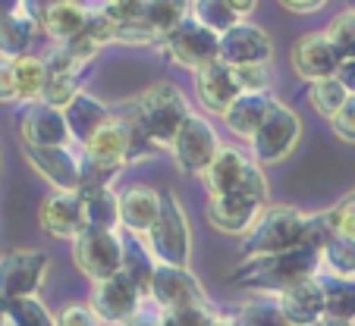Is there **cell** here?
Instances as JSON below:
<instances>
[{
	"label": "cell",
	"instance_id": "1",
	"mask_svg": "<svg viewBox=\"0 0 355 326\" xmlns=\"http://www.w3.org/2000/svg\"><path fill=\"white\" fill-rule=\"evenodd\" d=\"M324 270V257L318 248L302 245L293 251L264 254V257H248L230 273V282L239 289H252L258 295H280L293 289L295 282H305Z\"/></svg>",
	"mask_w": 355,
	"mask_h": 326
},
{
	"label": "cell",
	"instance_id": "7",
	"mask_svg": "<svg viewBox=\"0 0 355 326\" xmlns=\"http://www.w3.org/2000/svg\"><path fill=\"white\" fill-rule=\"evenodd\" d=\"M73 260L92 282L116 276L123 270L120 229H85V233L73 242Z\"/></svg>",
	"mask_w": 355,
	"mask_h": 326
},
{
	"label": "cell",
	"instance_id": "44",
	"mask_svg": "<svg viewBox=\"0 0 355 326\" xmlns=\"http://www.w3.org/2000/svg\"><path fill=\"white\" fill-rule=\"evenodd\" d=\"M283 7L289 10V13H299V16H309L315 13V10H321L327 0H280Z\"/></svg>",
	"mask_w": 355,
	"mask_h": 326
},
{
	"label": "cell",
	"instance_id": "18",
	"mask_svg": "<svg viewBox=\"0 0 355 326\" xmlns=\"http://www.w3.org/2000/svg\"><path fill=\"white\" fill-rule=\"evenodd\" d=\"M289 60H293L295 75H302L305 82H321L336 75L340 69V53L334 51V44L327 41L324 32H309V35H299L289 51Z\"/></svg>",
	"mask_w": 355,
	"mask_h": 326
},
{
	"label": "cell",
	"instance_id": "35",
	"mask_svg": "<svg viewBox=\"0 0 355 326\" xmlns=\"http://www.w3.org/2000/svg\"><path fill=\"white\" fill-rule=\"evenodd\" d=\"M321 257H324V273L355 280V239H340V235H336V239L324 248Z\"/></svg>",
	"mask_w": 355,
	"mask_h": 326
},
{
	"label": "cell",
	"instance_id": "41",
	"mask_svg": "<svg viewBox=\"0 0 355 326\" xmlns=\"http://www.w3.org/2000/svg\"><path fill=\"white\" fill-rule=\"evenodd\" d=\"M57 326H101V320H98V314L92 311V305L76 301V305H67L57 314Z\"/></svg>",
	"mask_w": 355,
	"mask_h": 326
},
{
	"label": "cell",
	"instance_id": "32",
	"mask_svg": "<svg viewBox=\"0 0 355 326\" xmlns=\"http://www.w3.org/2000/svg\"><path fill=\"white\" fill-rule=\"evenodd\" d=\"M192 19H198L201 26H208L211 32L223 35L242 22V16L230 7L227 0H192Z\"/></svg>",
	"mask_w": 355,
	"mask_h": 326
},
{
	"label": "cell",
	"instance_id": "37",
	"mask_svg": "<svg viewBox=\"0 0 355 326\" xmlns=\"http://www.w3.org/2000/svg\"><path fill=\"white\" fill-rule=\"evenodd\" d=\"M236 82L242 91H255V94H270L277 82V73L270 63H252V66H233Z\"/></svg>",
	"mask_w": 355,
	"mask_h": 326
},
{
	"label": "cell",
	"instance_id": "21",
	"mask_svg": "<svg viewBox=\"0 0 355 326\" xmlns=\"http://www.w3.org/2000/svg\"><path fill=\"white\" fill-rule=\"evenodd\" d=\"M161 217V192L148 185H129L120 192V229L148 239Z\"/></svg>",
	"mask_w": 355,
	"mask_h": 326
},
{
	"label": "cell",
	"instance_id": "16",
	"mask_svg": "<svg viewBox=\"0 0 355 326\" xmlns=\"http://www.w3.org/2000/svg\"><path fill=\"white\" fill-rule=\"evenodd\" d=\"M38 223L51 239H79L88 229L79 192H51L38 207Z\"/></svg>",
	"mask_w": 355,
	"mask_h": 326
},
{
	"label": "cell",
	"instance_id": "38",
	"mask_svg": "<svg viewBox=\"0 0 355 326\" xmlns=\"http://www.w3.org/2000/svg\"><path fill=\"white\" fill-rule=\"evenodd\" d=\"M217 307L211 301L192 307H180V311H164V326H211L217 317Z\"/></svg>",
	"mask_w": 355,
	"mask_h": 326
},
{
	"label": "cell",
	"instance_id": "39",
	"mask_svg": "<svg viewBox=\"0 0 355 326\" xmlns=\"http://www.w3.org/2000/svg\"><path fill=\"white\" fill-rule=\"evenodd\" d=\"M324 213H327V223H330V229H334V239L336 235H340V239H355V192L346 194L340 204H334Z\"/></svg>",
	"mask_w": 355,
	"mask_h": 326
},
{
	"label": "cell",
	"instance_id": "26",
	"mask_svg": "<svg viewBox=\"0 0 355 326\" xmlns=\"http://www.w3.org/2000/svg\"><path fill=\"white\" fill-rule=\"evenodd\" d=\"M38 32H41L38 22H35L26 10L3 13L0 16V57H7V60L26 57Z\"/></svg>",
	"mask_w": 355,
	"mask_h": 326
},
{
	"label": "cell",
	"instance_id": "3",
	"mask_svg": "<svg viewBox=\"0 0 355 326\" xmlns=\"http://www.w3.org/2000/svg\"><path fill=\"white\" fill-rule=\"evenodd\" d=\"M309 217L289 204H268L252 226V233L242 239V257H264V254H280L302 248L309 239Z\"/></svg>",
	"mask_w": 355,
	"mask_h": 326
},
{
	"label": "cell",
	"instance_id": "20",
	"mask_svg": "<svg viewBox=\"0 0 355 326\" xmlns=\"http://www.w3.org/2000/svg\"><path fill=\"white\" fill-rule=\"evenodd\" d=\"M195 91H198V100L205 104V110L223 116L230 107H233V100L242 94V88H239V82H236L233 66L217 60L195 73Z\"/></svg>",
	"mask_w": 355,
	"mask_h": 326
},
{
	"label": "cell",
	"instance_id": "8",
	"mask_svg": "<svg viewBox=\"0 0 355 326\" xmlns=\"http://www.w3.org/2000/svg\"><path fill=\"white\" fill-rule=\"evenodd\" d=\"M220 147H223L220 135L211 126L208 116L192 114L186 120V126L180 129V135H176L170 151H173V160L182 176H205Z\"/></svg>",
	"mask_w": 355,
	"mask_h": 326
},
{
	"label": "cell",
	"instance_id": "13",
	"mask_svg": "<svg viewBox=\"0 0 355 326\" xmlns=\"http://www.w3.org/2000/svg\"><path fill=\"white\" fill-rule=\"evenodd\" d=\"M151 301L164 311H180V307L205 305L208 295L201 289V282L195 280V273L189 266H170L157 264L155 282H151Z\"/></svg>",
	"mask_w": 355,
	"mask_h": 326
},
{
	"label": "cell",
	"instance_id": "45",
	"mask_svg": "<svg viewBox=\"0 0 355 326\" xmlns=\"http://www.w3.org/2000/svg\"><path fill=\"white\" fill-rule=\"evenodd\" d=\"M336 79L343 82V88H346L349 94H355V57H349V60L340 63V69H336Z\"/></svg>",
	"mask_w": 355,
	"mask_h": 326
},
{
	"label": "cell",
	"instance_id": "4",
	"mask_svg": "<svg viewBox=\"0 0 355 326\" xmlns=\"http://www.w3.org/2000/svg\"><path fill=\"white\" fill-rule=\"evenodd\" d=\"M205 182H208L211 194L239 192V194H248V198L268 204V179H264L261 163H258L255 157L242 154L239 147H233V145H223L220 151H217L214 163H211L208 173H205Z\"/></svg>",
	"mask_w": 355,
	"mask_h": 326
},
{
	"label": "cell",
	"instance_id": "46",
	"mask_svg": "<svg viewBox=\"0 0 355 326\" xmlns=\"http://www.w3.org/2000/svg\"><path fill=\"white\" fill-rule=\"evenodd\" d=\"M227 3H230V7L236 10V13L242 16V19H245V16H248V13H252V10L258 7V0H227Z\"/></svg>",
	"mask_w": 355,
	"mask_h": 326
},
{
	"label": "cell",
	"instance_id": "23",
	"mask_svg": "<svg viewBox=\"0 0 355 326\" xmlns=\"http://www.w3.org/2000/svg\"><path fill=\"white\" fill-rule=\"evenodd\" d=\"M92 16L94 10L88 7L85 0H54L44 16L41 32L51 35L54 44H63V41H73L79 35H85V28L92 26Z\"/></svg>",
	"mask_w": 355,
	"mask_h": 326
},
{
	"label": "cell",
	"instance_id": "29",
	"mask_svg": "<svg viewBox=\"0 0 355 326\" xmlns=\"http://www.w3.org/2000/svg\"><path fill=\"white\" fill-rule=\"evenodd\" d=\"M16 69V91H19V104H32V100H41L47 88V63L44 57H16L13 60Z\"/></svg>",
	"mask_w": 355,
	"mask_h": 326
},
{
	"label": "cell",
	"instance_id": "12",
	"mask_svg": "<svg viewBox=\"0 0 355 326\" xmlns=\"http://www.w3.org/2000/svg\"><path fill=\"white\" fill-rule=\"evenodd\" d=\"M141 301H145L141 289L120 270V273L110 276V280L94 282L88 305H92V311L98 314V320L104 326H123L141 307Z\"/></svg>",
	"mask_w": 355,
	"mask_h": 326
},
{
	"label": "cell",
	"instance_id": "47",
	"mask_svg": "<svg viewBox=\"0 0 355 326\" xmlns=\"http://www.w3.org/2000/svg\"><path fill=\"white\" fill-rule=\"evenodd\" d=\"M211 326H239V323H236V314H217Z\"/></svg>",
	"mask_w": 355,
	"mask_h": 326
},
{
	"label": "cell",
	"instance_id": "19",
	"mask_svg": "<svg viewBox=\"0 0 355 326\" xmlns=\"http://www.w3.org/2000/svg\"><path fill=\"white\" fill-rule=\"evenodd\" d=\"M277 305H280L289 326H321L324 317H327V301H324V289L318 276L295 282L293 289L280 292Z\"/></svg>",
	"mask_w": 355,
	"mask_h": 326
},
{
	"label": "cell",
	"instance_id": "22",
	"mask_svg": "<svg viewBox=\"0 0 355 326\" xmlns=\"http://www.w3.org/2000/svg\"><path fill=\"white\" fill-rule=\"evenodd\" d=\"M63 116H67V126H69V135H73V141L79 147H85L88 141H92L94 135L101 132V129L114 120V110H110L104 100L94 98V94L82 91L79 98H76L73 104L63 110Z\"/></svg>",
	"mask_w": 355,
	"mask_h": 326
},
{
	"label": "cell",
	"instance_id": "25",
	"mask_svg": "<svg viewBox=\"0 0 355 326\" xmlns=\"http://www.w3.org/2000/svg\"><path fill=\"white\" fill-rule=\"evenodd\" d=\"M120 235H123V273L141 289L145 298H151V282H155V273H157L155 251H151V245L141 235L126 233V229H120Z\"/></svg>",
	"mask_w": 355,
	"mask_h": 326
},
{
	"label": "cell",
	"instance_id": "28",
	"mask_svg": "<svg viewBox=\"0 0 355 326\" xmlns=\"http://www.w3.org/2000/svg\"><path fill=\"white\" fill-rule=\"evenodd\" d=\"M192 16V0H145V22L157 38H167L173 28Z\"/></svg>",
	"mask_w": 355,
	"mask_h": 326
},
{
	"label": "cell",
	"instance_id": "17",
	"mask_svg": "<svg viewBox=\"0 0 355 326\" xmlns=\"http://www.w3.org/2000/svg\"><path fill=\"white\" fill-rule=\"evenodd\" d=\"M268 204L261 201L248 198V194L239 192H230V194H211L208 201V223L217 229V233H227V235H242L245 239L252 233V226L258 223L261 210Z\"/></svg>",
	"mask_w": 355,
	"mask_h": 326
},
{
	"label": "cell",
	"instance_id": "15",
	"mask_svg": "<svg viewBox=\"0 0 355 326\" xmlns=\"http://www.w3.org/2000/svg\"><path fill=\"white\" fill-rule=\"evenodd\" d=\"M274 41L255 22H236L230 32L220 35V60L230 66H252V63H270Z\"/></svg>",
	"mask_w": 355,
	"mask_h": 326
},
{
	"label": "cell",
	"instance_id": "42",
	"mask_svg": "<svg viewBox=\"0 0 355 326\" xmlns=\"http://www.w3.org/2000/svg\"><path fill=\"white\" fill-rule=\"evenodd\" d=\"M123 326H164V307H157L151 298H145L141 307Z\"/></svg>",
	"mask_w": 355,
	"mask_h": 326
},
{
	"label": "cell",
	"instance_id": "5",
	"mask_svg": "<svg viewBox=\"0 0 355 326\" xmlns=\"http://www.w3.org/2000/svg\"><path fill=\"white\" fill-rule=\"evenodd\" d=\"M145 242L151 245L157 264L189 266V257H192V229H189V217L182 210V201L170 188L161 192V217H157L155 229L148 233Z\"/></svg>",
	"mask_w": 355,
	"mask_h": 326
},
{
	"label": "cell",
	"instance_id": "40",
	"mask_svg": "<svg viewBox=\"0 0 355 326\" xmlns=\"http://www.w3.org/2000/svg\"><path fill=\"white\" fill-rule=\"evenodd\" d=\"M330 129L340 141L346 145H355V94H349V100L340 107V114L330 120Z\"/></svg>",
	"mask_w": 355,
	"mask_h": 326
},
{
	"label": "cell",
	"instance_id": "9",
	"mask_svg": "<svg viewBox=\"0 0 355 326\" xmlns=\"http://www.w3.org/2000/svg\"><path fill=\"white\" fill-rule=\"evenodd\" d=\"M51 257L44 251H32V248H19V251H7L0 257V305L19 298H35L47 276Z\"/></svg>",
	"mask_w": 355,
	"mask_h": 326
},
{
	"label": "cell",
	"instance_id": "48",
	"mask_svg": "<svg viewBox=\"0 0 355 326\" xmlns=\"http://www.w3.org/2000/svg\"><path fill=\"white\" fill-rule=\"evenodd\" d=\"M321 326H355V320H336V317H324Z\"/></svg>",
	"mask_w": 355,
	"mask_h": 326
},
{
	"label": "cell",
	"instance_id": "27",
	"mask_svg": "<svg viewBox=\"0 0 355 326\" xmlns=\"http://www.w3.org/2000/svg\"><path fill=\"white\" fill-rule=\"evenodd\" d=\"M79 198L88 229H120V194L114 188H82Z\"/></svg>",
	"mask_w": 355,
	"mask_h": 326
},
{
	"label": "cell",
	"instance_id": "36",
	"mask_svg": "<svg viewBox=\"0 0 355 326\" xmlns=\"http://www.w3.org/2000/svg\"><path fill=\"white\" fill-rule=\"evenodd\" d=\"M324 35H327V41L334 44V51L340 53V60L355 57V7L336 13Z\"/></svg>",
	"mask_w": 355,
	"mask_h": 326
},
{
	"label": "cell",
	"instance_id": "30",
	"mask_svg": "<svg viewBox=\"0 0 355 326\" xmlns=\"http://www.w3.org/2000/svg\"><path fill=\"white\" fill-rule=\"evenodd\" d=\"M324 289V301H327V317L336 320H355V280L334 273H318Z\"/></svg>",
	"mask_w": 355,
	"mask_h": 326
},
{
	"label": "cell",
	"instance_id": "11",
	"mask_svg": "<svg viewBox=\"0 0 355 326\" xmlns=\"http://www.w3.org/2000/svg\"><path fill=\"white\" fill-rule=\"evenodd\" d=\"M19 138L28 147H69L73 135H69L67 116L63 110L44 104V100H32V104H19Z\"/></svg>",
	"mask_w": 355,
	"mask_h": 326
},
{
	"label": "cell",
	"instance_id": "2",
	"mask_svg": "<svg viewBox=\"0 0 355 326\" xmlns=\"http://www.w3.org/2000/svg\"><path fill=\"white\" fill-rule=\"evenodd\" d=\"M132 114L139 120V126L145 129V135L157 147H173L180 129L192 116V107H189L186 94L173 82H155V85L145 88L135 98Z\"/></svg>",
	"mask_w": 355,
	"mask_h": 326
},
{
	"label": "cell",
	"instance_id": "10",
	"mask_svg": "<svg viewBox=\"0 0 355 326\" xmlns=\"http://www.w3.org/2000/svg\"><path fill=\"white\" fill-rule=\"evenodd\" d=\"M299 135H302V120L289 110L286 104L277 100L274 110L268 114L264 126L252 135V157L258 163H280L293 154V147L299 145Z\"/></svg>",
	"mask_w": 355,
	"mask_h": 326
},
{
	"label": "cell",
	"instance_id": "14",
	"mask_svg": "<svg viewBox=\"0 0 355 326\" xmlns=\"http://www.w3.org/2000/svg\"><path fill=\"white\" fill-rule=\"evenodd\" d=\"M26 160L35 167V173H41L57 192H79L82 188V151L76 154L73 145L69 147H28Z\"/></svg>",
	"mask_w": 355,
	"mask_h": 326
},
{
	"label": "cell",
	"instance_id": "33",
	"mask_svg": "<svg viewBox=\"0 0 355 326\" xmlns=\"http://www.w3.org/2000/svg\"><path fill=\"white\" fill-rule=\"evenodd\" d=\"M3 317H7L10 326H57V317L41 305L38 295L35 298L7 301L3 305Z\"/></svg>",
	"mask_w": 355,
	"mask_h": 326
},
{
	"label": "cell",
	"instance_id": "31",
	"mask_svg": "<svg viewBox=\"0 0 355 326\" xmlns=\"http://www.w3.org/2000/svg\"><path fill=\"white\" fill-rule=\"evenodd\" d=\"M236 323L239 326H289L274 295H258V298L245 301L236 311Z\"/></svg>",
	"mask_w": 355,
	"mask_h": 326
},
{
	"label": "cell",
	"instance_id": "34",
	"mask_svg": "<svg viewBox=\"0 0 355 326\" xmlns=\"http://www.w3.org/2000/svg\"><path fill=\"white\" fill-rule=\"evenodd\" d=\"M309 98H311V107H315L318 114L327 116V120H334V116L340 114V107L349 100V91L343 88V82L336 79V75H330V79L311 82Z\"/></svg>",
	"mask_w": 355,
	"mask_h": 326
},
{
	"label": "cell",
	"instance_id": "43",
	"mask_svg": "<svg viewBox=\"0 0 355 326\" xmlns=\"http://www.w3.org/2000/svg\"><path fill=\"white\" fill-rule=\"evenodd\" d=\"M10 100H19V91H16V69H13V60L0 57V104H10Z\"/></svg>",
	"mask_w": 355,
	"mask_h": 326
},
{
	"label": "cell",
	"instance_id": "6",
	"mask_svg": "<svg viewBox=\"0 0 355 326\" xmlns=\"http://www.w3.org/2000/svg\"><path fill=\"white\" fill-rule=\"evenodd\" d=\"M157 47L164 51L167 60L180 63V66L192 69V73H198V69H205L208 63L220 60V35L211 32L208 26H201L192 16H189L180 28H173L167 38H161Z\"/></svg>",
	"mask_w": 355,
	"mask_h": 326
},
{
	"label": "cell",
	"instance_id": "24",
	"mask_svg": "<svg viewBox=\"0 0 355 326\" xmlns=\"http://www.w3.org/2000/svg\"><path fill=\"white\" fill-rule=\"evenodd\" d=\"M274 104H277L274 94L242 91L239 98L233 100V107H230L227 114H223V120H227V129L252 141V135H255L258 129L264 126V120H268V114L274 110Z\"/></svg>",
	"mask_w": 355,
	"mask_h": 326
}]
</instances>
